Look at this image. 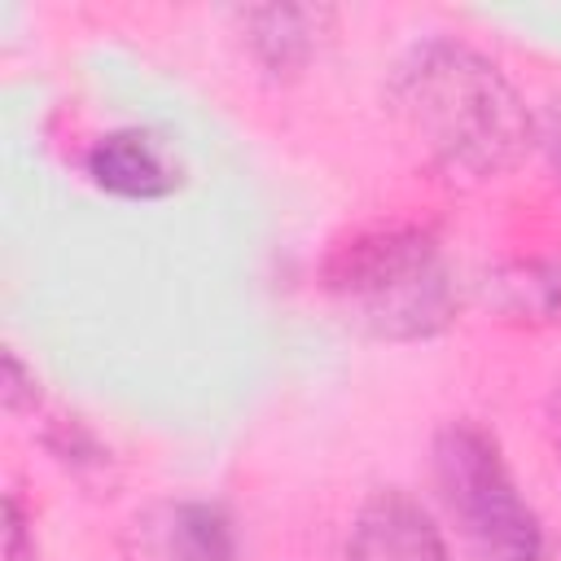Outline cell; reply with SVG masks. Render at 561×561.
Instances as JSON below:
<instances>
[{
	"label": "cell",
	"instance_id": "cell-1",
	"mask_svg": "<svg viewBox=\"0 0 561 561\" xmlns=\"http://www.w3.org/2000/svg\"><path fill=\"white\" fill-rule=\"evenodd\" d=\"M386 101L421 162L456 184L508 175L535 140V118L513 79L451 35L412 44L390 75Z\"/></svg>",
	"mask_w": 561,
	"mask_h": 561
},
{
	"label": "cell",
	"instance_id": "cell-11",
	"mask_svg": "<svg viewBox=\"0 0 561 561\" xmlns=\"http://www.w3.org/2000/svg\"><path fill=\"white\" fill-rule=\"evenodd\" d=\"M557 447H561V390H557Z\"/></svg>",
	"mask_w": 561,
	"mask_h": 561
},
{
	"label": "cell",
	"instance_id": "cell-12",
	"mask_svg": "<svg viewBox=\"0 0 561 561\" xmlns=\"http://www.w3.org/2000/svg\"><path fill=\"white\" fill-rule=\"evenodd\" d=\"M543 561H561V548H557V552L548 548V552H543Z\"/></svg>",
	"mask_w": 561,
	"mask_h": 561
},
{
	"label": "cell",
	"instance_id": "cell-10",
	"mask_svg": "<svg viewBox=\"0 0 561 561\" xmlns=\"http://www.w3.org/2000/svg\"><path fill=\"white\" fill-rule=\"evenodd\" d=\"M0 399L9 412H22L26 403H35V373L22 368V359L13 351H4V373H0Z\"/></svg>",
	"mask_w": 561,
	"mask_h": 561
},
{
	"label": "cell",
	"instance_id": "cell-4",
	"mask_svg": "<svg viewBox=\"0 0 561 561\" xmlns=\"http://www.w3.org/2000/svg\"><path fill=\"white\" fill-rule=\"evenodd\" d=\"M127 561H241L232 517L210 500H153L123 535Z\"/></svg>",
	"mask_w": 561,
	"mask_h": 561
},
{
	"label": "cell",
	"instance_id": "cell-8",
	"mask_svg": "<svg viewBox=\"0 0 561 561\" xmlns=\"http://www.w3.org/2000/svg\"><path fill=\"white\" fill-rule=\"evenodd\" d=\"M486 302L508 320H561V272L543 263H508L486 276Z\"/></svg>",
	"mask_w": 561,
	"mask_h": 561
},
{
	"label": "cell",
	"instance_id": "cell-2",
	"mask_svg": "<svg viewBox=\"0 0 561 561\" xmlns=\"http://www.w3.org/2000/svg\"><path fill=\"white\" fill-rule=\"evenodd\" d=\"M324 289L346 324L386 342H421L456 320L460 289L425 228H377L333 250Z\"/></svg>",
	"mask_w": 561,
	"mask_h": 561
},
{
	"label": "cell",
	"instance_id": "cell-9",
	"mask_svg": "<svg viewBox=\"0 0 561 561\" xmlns=\"http://www.w3.org/2000/svg\"><path fill=\"white\" fill-rule=\"evenodd\" d=\"M4 561H35L31 522H26L18 495H4Z\"/></svg>",
	"mask_w": 561,
	"mask_h": 561
},
{
	"label": "cell",
	"instance_id": "cell-6",
	"mask_svg": "<svg viewBox=\"0 0 561 561\" xmlns=\"http://www.w3.org/2000/svg\"><path fill=\"white\" fill-rule=\"evenodd\" d=\"M83 171L101 193H114L127 202H158L180 188L175 158L140 127H114L96 136L83 153Z\"/></svg>",
	"mask_w": 561,
	"mask_h": 561
},
{
	"label": "cell",
	"instance_id": "cell-5",
	"mask_svg": "<svg viewBox=\"0 0 561 561\" xmlns=\"http://www.w3.org/2000/svg\"><path fill=\"white\" fill-rule=\"evenodd\" d=\"M346 561H451V548L425 504L408 491H373L346 535Z\"/></svg>",
	"mask_w": 561,
	"mask_h": 561
},
{
	"label": "cell",
	"instance_id": "cell-3",
	"mask_svg": "<svg viewBox=\"0 0 561 561\" xmlns=\"http://www.w3.org/2000/svg\"><path fill=\"white\" fill-rule=\"evenodd\" d=\"M434 478L478 561H543V526L517 491L495 434L478 421H447L434 438Z\"/></svg>",
	"mask_w": 561,
	"mask_h": 561
},
{
	"label": "cell",
	"instance_id": "cell-7",
	"mask_svg": "<svg viewBox=\"0 0 561 561\" xmlns=\"http://www.w3.org/2000/svg\"><path fill=\"white\" fill-rule=\"evenodd\" d=\"M237 22L245 31V44H250L254 61L267 75L289 79L320 53V35H329L333 9H320V4H259V9H241Z\"/></svg>",
	"mask_w": 561,
	"mask_h": 561
}]
</instances>
